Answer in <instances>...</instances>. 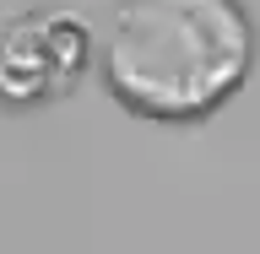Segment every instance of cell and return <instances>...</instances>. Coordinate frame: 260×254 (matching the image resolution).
<instances>
[{
  "label": "cell",
  "mask_w": 260,
  "mask_h": 254,
  "mask_svg": "<svg viewBox=\"0 0 260 254\" xmlns=\"http://www.w3.org/2000/svg\"><path fill=\"white\" fill-rule=\"evenodd\" d=\"M260 27L244 0H109L98 81L136 119L201 125L255 76Z\"/></svg>",
  "instance_id": "1"
},
{
  "label": "cell",
  "mask_w": 260,
  "mask_h": 254,
  "mask_svg": "<svg viewBox=\"0 0 260 254\" xmlns=\"http://www.w3.org/2000/svg\"><path fill=\"white\" fill-rule=\"evenodd\" d=\"M98 65V38L87 16L71 6L38 0L0 16V108L32 114L76 97L87 70Z\"/></svg>",
  "instance_id": "2"
}]
</instances>
